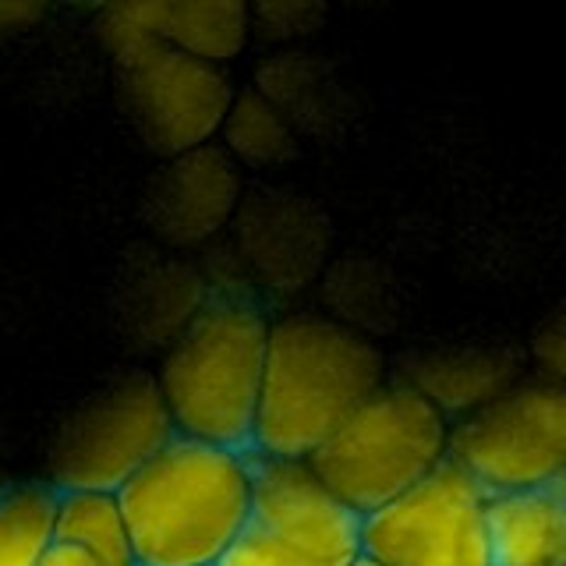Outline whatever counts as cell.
<instances>
[{
	"label": "cell",
	"mask_w": 566,
	"mask_h": 566,
	"mask_svg": "<svg viewBox=\"0 0 566 566\" xmlns=\"http://www.w3.org/2000/svg\"><path fill=\"white\" fill-rule=\"evenodd\" d=\"M354 566H379V563H371V559H365V556H361V559H358V563H354Z\"/></svg>",
	"instance_id": "17"
},
{
	"label": "cell",
	"mask_w": 566,
	"mask_h": 566,
	"mask_svg": "<svg viewBox=\"0 0 566 566\" xmlns=\"http://www.w3.org/2000/svg\"><path fill=\"white\" fill-rule=\"evenodd\" d=\"M270 323L244 301H212L159 371L177 436L252 453Z\"/></svg>",
	"instance_id": "3"
},
{
	"label": "cell",
	"mask_w": 566,
	"mask_h": 566,
	"mask_svg": "<svg viewBox=\"0 0 566 566\" xmlns=\"http://www.w3.org/2000/svg\"><path fill=\"white\" fill-rule=\"evenodd\" d=\"M361 556L379 566H492L489 492L442 460L415 489L361 517Z\"/></svg>",
	"instance_id": "7"
},
{
	"label": "cell",
	"mask_w": 566,
	"mask_h": 566,
	"mask_svg": "<svg viewBox=\"0 0 566 566\" xmlns=\"http://www.w3.org/2000/svg\"><path fill=\"white\" fill-rule=\"evenodd\" d=\"M57 485H29L0 495V566H40L57 542Z\"/></svg>",
	"instance_id": "14"
},
{
	"label": "cell",
	"mask_w": 566,
	"mask_h": 566,
	"mask_svg": "<svg viewBox=\"0 0 566 566\" xmlns=\"http://www.w3.org/2000/svg\"><path fill=\"white\" fill-rule=\"evenodd\" d=\"M492 566H566V482L489 495Z\"/></svg>",
	"instance_id": "11"
},
{
	"label": "cell",
	"mask_w": 566,
	"mask_h": 566,
	"mask_svg": "<svg viewBox=\"0 0 566 566\" xmlns=\"http://www.w3.org/2000/svg\"><path fill=\"white\" fill-rule=\"evenodd\" d=\"M531 354H535L538 376L566 389V312L553 315V318H548V323L535 333V344H531Z\"/></svg>",
	"instance_id": "15"
},
{
	"label": "cell",
	"mask_w": 566,
	"mask_h": 566,
	"mask_svg": "<svg viewBox=\"0 0 566 566\" xmlns=\"http://www.w3.org/2000/svg\"><path fill=\"white\" fill-rule=\"evenodd\" d=\"M407 382L421 389L453 424L478 411L482 403H489L495 394H503L513 382V371L500 354L457 350V354H436L421 368H415Z\"/></svg>",
	"instance_id": "12"
},
{
	"label": "cell",
	"mask_w": 566,
	"mask_h": 566,
	"mask_svg": "<svg viewBox=\"0 0 566 566\" xmlns=\"http://www.w3.org/2000/svg\"><path fill=\"white\" fill-rule=\"evenodd\" d=\"M382 382V354L358 329L318 315L270 323L252 453L308 464Z\"/></svg>",
	"instance_id": "1"
},
{
	"label": "cell",
	"mask_w": 566,
	"mask_h": 566,
	"mask_svg": "<svg viewBox=\"0 0 566 566\" xmlns=\"http://www.w3.org/2000/svg\"><path fill=\"white\" fill-rule=\"evenodd\" d=\"M177 436L159 382L132 379L88 403L53 457L61 492H120Z\"/></svg>",
	"instance_id": "8"
},
{
	"label": "cell",
	"mask_w": 566,
	"mask_h": 566,
	"mask_svg": "<svg viewBox=\"0 0 566 566\" xmlns=\"http://www.w3.org/2000/svg\"><path fill=\"white\" fill-rule=\"evenodd\" d=\"M40 566H106L99 559H93L88 553H82V548H71V545H61V542H53V548L43 556Z\"/></svg>",
	"instance_id": "16"
},
{
	"label": "cell",
	"mask_w": 566,
	"mask_h": 566,
	"mask_svg": "<svg viewBox=\"0 0 566 566\" xmlns=\"http://www.w3.org/2000/svg\"><path fill=\"white\" fill-rule=\"evenodd\" d=\"M450 460V421L407 379L382 382L308 468L358 517L382 510Z\"/></svg>",
	"instance_id": "4"
},
{
	"label": "cell",
	"mask_w": 566,
	"mask_h": 566,
	"mask_svg": "<svg viewBox=\"0 0 566 566\" xmlns=\"http://www.w3.org/2000/svg\"><path fill=\"white\" fill-rule=\"evenodd\" d=\"M57 542L82 548L106 566H138L132 531L114 492H61Z\"/></svg>",
	"instance_id": "13"
},
{
	"label": "cell",
	"mask_w": 566,
	"mask_h": 566,
	"mask_svg": "<svg viewBox=\"0 0 566 566\" xmlns=\"http://www.w3.org/2000/svg\"><path fill=\"white\" fill-rule=\"evenodd\" d=\"M361 517L318 482L308 464L255 457L248 524L220 566H354Z\"/></svg>",
	"instance_id": "6"
},
{
	"label": "cell",
	"mask_w": 566,
	"mask_h": 566,
	"mask_svg": "<svg viewBox=\"0 0 566 566\" xmlns=\"http://www.w3.org/2000/svg\"><path fill=\"white\" fill-rule=\"evenodd\" d=\"M124 67L132 75L135 111L159 149L188 153L202 146L230 114V85L217 64L159 46Z\"/></svg>",
	"instance_id": "9"
},
{
	"label": "cell",
	"mask_w": 566,
	"mask_h": 566,
	"mask_svg": "<svg viewBox=\"0 0 566 566\" xmlns=\"http://www.w3.org/2000/svg\"><path fill=\"white\" fill-rule=\"evenodd\" d=\"M255 500V453L174 436L117 492L138 566H220Z\"/></svg>",
	"instance_id": "2"
},
{
	"label": "cell",
	"mask_w": 566,
	"mask_h": 566,
	"mask_svg": "<svg viewBox=\"0 0 566 566\" xmlns=\"http://www.w3.org/2000/svg\"><path fill=\"white\" fill-rule=\"evenodd\" d=\"M120 64L149 50H177L195 61L223 64L248 40V11L241 4H142L114 11L106 29Z\"/></svg>",
	"instance_id": "10"
},
{
	"label": "cell",
	"mask_w": 566,
	"mask_h": 566,
	"mask_svg": "<svg viewBox=\"0 0 566 566\" xmlns=\"http://www.w3.org/2000/svg\"><path fill=\"white\" fill-rule=\"evenodd\" d=\"M450 460L489 495L566 482V389L542 376L513 379L450 424Z\"/></svg>",
	"instance_id": "5"
}]
</instances>
